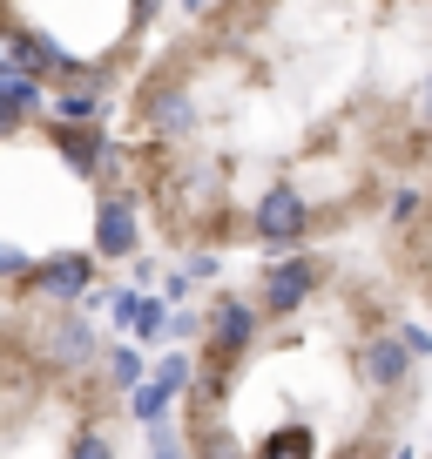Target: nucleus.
Wrapping results in <instances>:
<instances>
[{
	"instance_id": "obj_1",
	"label": "nucleus",
	"mask_w": 432,
	"mask_h": 459,
	"mask_svg": "<svg viewBox=\"0 0 432 459\" xmlns=\"http://www.w3.org/2000/svg\"><path fill=\"white\" fill-rule=\"evenodd\" d=\"M317 284H324V271H317V257H277L271 271L257 277V317H290L304 311V304L317 298Z\"/></svg>"
},
{
	"instance_id": "obj_2",
	"label": "nucleus",
	"mask_w": 432,
	"mask_h": 459,
	"mask_svg": "<svg viewBox=\"0 0 432 459\" xmlns=\"http://www.w3.org/2000/svg\"><path fill=\"white\" fill-rule=\"evenodd\" d=\"M250 230H257L271 250H284V244H298L304 230H311V203H304L290 183H271L257 196V210H250Z\"/></svg>"
},
{
	"instance_id": "obj_3",
	"label": "nucleus",
	"mask_w": 432,
	"mask_h": 459,
	"mask_svg": "<svg viewBox=\"0 0 432 459\" xmlns=\"http://www.w3.org/2000/svg\"><path fill=\"white\" fill-rule=\"evenodd\" d=\"M28 290L34 298H48V304H74V298H88V277H95V257H82V250H61V257H41V264H28Z\"/></svg>"
},
{
	"instance_id": "obj_4",
	"label": "nucleus",
	"mask_w": 432,
	"mask_h": 459,
	"mask_svg": "<svg viewBox=\"0 0 432 459\" xmlns=\"http://www.w3.org/2000/svg\"><path fill=\"white\" fill-rule=\"evenodd\" d=\"M257 304L250 298H216V311H210V344L223 351V359H244L250 344H257Z\"/></svg>"
},
{
	"instance_id": "obj_5",
	"label": "nucleus",
	"mask_w": 432,
	"mask_h": 459,
	"mask_svg": "<svg viewBox=\"0 0 432 459\" xmlns=\"http://www.w3.org/2000/svg\"><path fill=\"white\" fill-rule=\"evenodd\" d=\"M135 244H143V230H135V203L129 196H101V210H95V250L108 264H122V257H135Z\"/></svg>"
},
{
	"instance_id": "obj_6",
	"label": "nucleus",
	"mask_w": 432,
	"mask_h": 459,
	"mask_svg": "<svg viewBox=\"0 0 432 459\" xmlns=\"http://www.w3.org/2000/svg\"><path fill=\"white\" fill-rule=\"evenodd\" d=\"M359 372H365V385L399 392L405 378H412V351H405L392 331H372V338H365V351H359Z\"/></svg>"
},
{
	"instance_id": "obj_7",
	"label": "nucleus",
	"mask_w": 432,
	"mask_h": 459,
	"mask_svg": "<svg viewBox=\"0 0 432 459\" xmlns=\"http://www.w3.org/2000/svg\"><path fill=\"white\" fill-rule=\"evenodd\" d=\"M149 135H162V143L196 135V101H189V88H156V95H149Z\"/></svg>"
},
{
	"instance_id": "obj_8",
	"label": "nucleus",
	"mask_w": 432,
	"mask_h": 459,
	"mask_svg": "<svg viewBox=\"0 0 432 459\" xmlns=\"http://www.w3.org/2000/svg\"><path fill=\"white\" fill-rule=\"evenodd\" d=\"M41 115L55 122V129H101V95H95V82H82V88H61L55 101H41Z\"/></svg>"
},
{
	"instance_id": "obj_9",
	"label": "nucleus",
	"mask_w": 432,
	"mask_h": 459,
	"mask_svg": "<svg viewBox=\"0 0 432 459\" xmlns=\"http://www.w3.org/2000/svg\"><path fill=\"white\" fill-rule=\"evenodd\" d=\"M48 359H55L61 372L88 365V359H95V331H88L82 317H55V325H48Z\"/></svg>"
},
{
	"instance_id": "obj_10",
	"label": "nucleus",
	"mask_w": 432,
	"mask_h": 459,
	"mask_svg": "<svg viewBox=\"0 0 432 459\" xmlns=\"http://www.w3.org/2000/svg\"><path fill=\"white\" fill-rule=\"evenodd\" d=\"M55 149H61V162H68L74 176L108 169V143H101V129H55Z\"/></svg>"
},
{
	"instance_id": "obj_11",
	"label": "nucleus",
	"mask_w": 432,
	"mask_h": 459,
	"mask_svg": "<svg viewBox=\"0 0 432 459\" xmlns=\"http://www.w3.org/2000/svg\"><path fill=\"white\" fill-rule=\"evenodd\" d=\"M41 82H28V74H0V115H14V122H34L41 115Z\"/></svg>"
},
{
	"instance_id": "obj_12",
	"label": "nucleus",
	"mask_w": 432,
	"mask_h": 459,
	"mask_svg": "<svg viewBox=\"0 0 432 459\" xmlns=\"http://www.w3.org/2000/svg\"><path fill=\"white\" fill-rule=\"evenodd\" d=\"M176 399H183V392H169V385H162V378H149V372H143V385L129 392V412L143 419V426H162V412H169Z\"/></svg>"
},
{
	"instance_id": "obj_13",
	"label": "nucleus",
	"mask_w": 432,
	"mask_h": 459,
	"mask_svg": "<svg viewBox=\"0 0 432 459\" xmlns=\"http://www.w3.org/2000/svg\"><path fill=\"white\" fill-rule=\"evenodd\" d=\"M122 331H129L135 344H162V338H169V311H162V298H135V311H129Z\"/></svg>"
},
{
	"instance_id": "obj_14",
	"label": "nucleus",
	"mask_w": 432,
	"mask_h": 459,
	"mask_svg": "<svg viewBox=\"0 0 432 459\" xmlns=\"http://www.w3.org/2000/svg\"><path fill=\"white\" fill-rule=\"evenodd\" d=\"M108 378H116V392H135L143 385V351H135V344H108Z\"/></svg>"
},
{
	"instance_id": "obj_15",
	"label": "nucleus",
	"mask_w": 432,
	"mask_h": 459,
	"mask_svg": "<svg viewBox=\"0 0 432 459\" xmlns=\"http://www.w3.org/2000/svg\"><path fill=\"white\" fill-rule=\"evenodd\" d=\"M257 459H311V432H304V426H284V432H271V439L257 446Z\"/></svg>"
},
{
	"instance_id": "obj_16",
	"label": "nucleus",
	"mask_w": 432,
	"mask_h": 459,
	"mask_svg": "<svg viewBox=\"0 0 432 459\" xmlns=\"http://www.w3.org/2000/svg\"><path fill=\"white\" fill-rule=\"evenodd\" d=\"M68 459H116V439H108L101 426H82L74 446H68Z\"/></svg>"
},
{
	"instance_id": "obj_17",
	"label": "nucleus",
	"mask_w": 432,
	"mask_h": 459,
	"mask_svg": "<svg viewBox=\"0 0 432 459\" xmlns=\"http://www.w3.org/2000/svg\"><path fill=\"white\" fill-rule=\"evenodd\" d=\"M149 378H162L169 392H183V385H189V359H183V351H169V359H162V365H156Z\"/></svg>"
},
{
	"instance_id": "obj_18",
	"label": "nucleus",
	"mask_w": 432,
	"mask_h": 459,
	"mask_svg": "<svg viewBox=\"0 0 432 459\" xmlns=\"http://www.w3.org/2000/svg\"><path fill=\"white\" fill-rule=\"evenodd\" d=\"M183 277H189V284H210V277H223V264H216V257H189Z\"/></svg>"
},
{
	"instance_id": "obj_19",
	"label": "nucleus",
	"mask_w": 432,
	"mask_h": 459,
	"mask_svg": "<svg viewBox=\"0 0 432 459\" xmlns=\"http://www.w3.org/2000/svg\"><path fill=\"white\" fill-rule=\"evenodd\" d=\"M399 344H405V351H412V359H426V351H432L426 325H405V331H399Z\"/></svg>"
},
{
	"instance_id": "obj_20",
	"label": "nucleus",
	"mask_w": 432,
	"mask_h": 459,
	"mask_svg": "<svg viewBox=\"0 0 432 459\" xmlns=\"http://www.w3.org/2000/svg\"><path fill=\"white\" fill-rule=\"evenodd\" d=\"M28 264H34V257H21L14 244H0V277H21V271H28Z\"/></svg>"
},
{
	"instance_id": "obj_21",
	"label": "nucleus",
	"mask_w": 432,
	"mask_h": 459,
	"mask_svg": "<svg viewBox=\"0 0 432 459\" xmlns=\"http://www.w3.org/2000/svg\"><path fill=\"white\" fill-rule=\"evenodd\" d=\"M189 290H196V284H189V277H183V271H176V277H162V298H169V304H183V298H189Z\"/></svg>"
},
{
	"instance_id": "obj_22",
	"label": "nucleus",
	"mask_w": 432,
	"mask_h": 459,
	"mask_svg": "<svg viewBox=\"0 0 432 459\" xmlns=\"http://www.w3.org/2000/svg\"><path fill=\"white\" fill-rule=\"evenodd\" d=\"M149 459H176V446H169V439H156V453H149Z\"/></svg>"
},
{
	"instance_id": "obj_23",
	"label": "nucleus",
	"mask_w": 432,
	"mask_h": 459,
	"mask_svg": "<svg viewBox=\"0 0 432 459\" xmlns=\"http://www.w3.org/2000/svg\"><path fill=\"white\" fill-rule=\"evenodd\" d=\"M135 14H156V0H135Z\"/></svg>"
},
{
	"instance_id": "obj_24",
	"label": "nucleus",
	"mask_w": 432,
	"mask_h": 459,
	"mask_svg": "<svg viewBox=\"0 0 432 459\" xmlns=\"http://www.w3.org/2000/svg\"><path fill=\"white\" fill-rule=\"evenodd\" d=\"M189 7H210V0H189Z\"/></svg>"
},
{
	"instance_id": "obj_25",
	"label": "nucleus",
	"mask_w": 432,
	"mask_h": 459,
	"mask_svg": "<svg viewBox=\"0 0 432 459\" xmlns=\"http://www.w3.org/2000/svg\"><path fill=\"white\" fill-rule=\"evenodd\" d=\"M399 459H412V453H399Z\"/></svg>"
}]
</instances>
